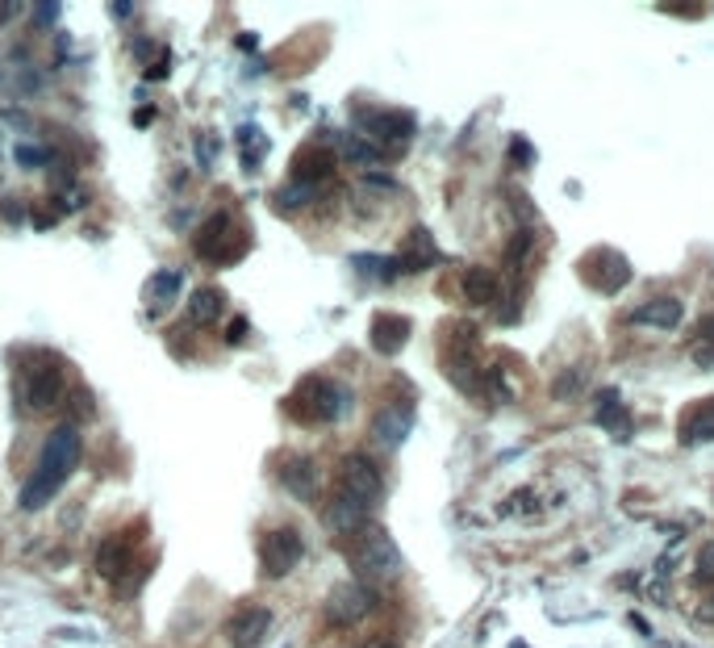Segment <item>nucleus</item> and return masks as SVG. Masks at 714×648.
Instances as JSON below:
<instances>
[{"label":"nucleus","instance_id":"obj_1","mask_svg":"<svg viewBox=\"0 0 714 648\" xmlns=\"http://www.w3.org/2000/svg\"><path fill=\"white\" fill-rule=\"evenodd\" d=\"M351 406V393L330 381V377H305L289 398H284V414H289L293 423H305V427H322V423H339Z\"/></svg>","mask_w":714,"mask_h":648},{"label":"nucleus","instance_id":"obj_2","mask_svg":"<svg viewBox=\"0 0 714 648\" xmlns=\"http://www.w3.org/2000/svg\"><path fill=\"white\" fill-rule=\"evenodd\" d=\"M347 561L364 582H389V577L401 573V552L389 531H380V527H364L360 536H351Z\"/></svg>","mask_w":714,"mask_h":648},{"label":"nucleus","instance_id":"obj_3","mask_svg":"<svg viewBox=\"0 0 714 648\" xmlns=\"http://www.w3.org/2000/svg\"><path fill=\"white\" fill-rule=\"evenodd\" d=\"M243 239H238V222L230 210H218V214H209L201 226H197V235H193V251H197V260L205 264H230L243 256V247H238Z\"/></svg>","mask_w":714,"mask_h":648},{"label":"nucleus","instance_id":"obj_4","mask_svg":"<svg viewBox=\"0 0 714 648\" xmlns=\"http://www.w3.org/2000/svg\"><path fill=\"white\" fill-rule=\"evenodd\" d=\"M80 456H84L80 431H76V427H55L51 435H46L42 452H38V469H34V473H42V477H51L55 485H63L67 473H76Z\"/></svg>","mask_w":714,"mask_h":648},{"label":"nucleus","instance_id":"obj_5","mask_svg":"<svg viewBox=\"0 0 714 648\" xmlns=\"http://www.w3.org/2000/svg\"><path fill=\"white\" fill-rule=\"evenodd\" d=\"M355 126H360L376 147H401L414 138V118L406 109H364V113H355Z\"/></svg>","mask_w":714,"mask_h":648},{"label":"nucleus","instance_id":"obj_6","mask_svg":"<svg viewBox=\"0 0 714 648\" xmlns=\"http://www.w3.org/2000/svg\"><path fill=\"white\" fill-rule=\"evenodd\" d=\"M301 557H305V540L293 527H276L264 536V544H259V561H264L268 577H289L301 565Z\"/></svg>","mask_w":714,"mask_h":648},{"label":"nucleus","instance_id":"obj_7","mask_svg":"<svg viewBox=\"0 0 714 648\" xmlns=\"http://www.w3.org/2000/svg\"><path fill=\"white\" fill-rule=\"evenodd\" d=\"M585 281L598 289V293H618L627 281H631V264L627 256H618L614 247H598V251H589V256L577 264Z\"/></svg>","mask_w":714,"mask_h":648},{"label":"nucleus","instance_id":"obj_8","mask_svg":"<svg viewBox=\"0 0 714 648\" xmlns=\"http://www.w3.org/2000/svg\"><path fill=\"white\" fill-rule=\"evenodd\" d=\"M380 490H385V485H380V469L372 465L364 452L343 456V465H339V494L355 498L360 506H372L380 498Z\"/></svg>","mask_w":714,"mask_h":648},{"label":"nucleus","instance_id":"obj_9","mask_svg":"<svg viewBox=\"0 0 714 648\" xmlns=\"http://www.w3.org/2000/svg\"><path fill=\"white\" fill-rule=\"evenodd\" d=\"M372 607H376V594L364 582H343L326 598V619L347 628V623H360L364 615H372Z\"/></svg>","mask_w":714,"mask_h":648},{"label":"nucleus","instance_id":"obj_10","mask_svg":"<svg viewBox=\"0 0 714 648\" xmlns=\"http://www.w3.org/2000/svg\"><path fill=\"white\" fill-rule=\"evenodd\" d=\"M63 385H67L63 364L59 360H38L30 368V377H26V402L34 410H51L63 398Z\"/></svg>","mask_w":714,"mask_h":648},{"label":"nucleus","instance_id":"obj_11","mask_svg":"<svg viewBox=\"0 0 714 648\" xmlns=\"http://www.w3.org/2000/svg\"><path fill=\"white\" fill-rule=\"evenodd\" d=\"M268 632H272V611L259 607V603L238 607V611L230 615V623H226V636H230L234 648H255Z\"/></svg>","mask_w":714,"mask_h":648},{"label":"nucleus","instance_id":"obj_12","mask_svg":"<svg viewBox=\"0 0 714 648\" xmlns=\"http://www.w3.org/2000/svg\"><path fill=\"white\" fill-rule=\"evenodd\" d=\"M330 176H335V151H330V147L309 143V147L297 151V159H293V184H301V189H318V184H326Z\"/></svg>","mask_w":714,"mask_h":648},{"label":"nucleus","instance_id":"obj_13","mask_svg":"<svg viewBox=\"0 0 714 648\" xmlns=\"http://www.w3.org/2000/svg\"><path fill=\"white\" fill-rule=\"evenodd\" d=\"M280 481H284V490L301 502H314L318 490H322V473L309 456H284L280 460Z\"/></svg>","mask_w":714,"mask_h":648},{"label":"nucleus","instance_id":"obj_14","mask_svg":"<svg viewBox=\"0 0 714 648\" xmlns=\"http://www.w3.org/2000/svg\"><path fill=\"white\" fill-rule=\"evenodd\" d=\"M414 427V410L410 406H380L376 419H372V439L380 448H401L406 435Z\"/></svg>","mask_w":714,"mask_h":648},{"label":"nucleus","instance_id":"obj_15","mask_svg":"<svg viewBox=\"0 0 714 648\" xmlns=\"http://www.w3.org/2000/svg\"><path fill=\"white\" fill-rule=\"evenodd\" d=\"M410 318L406 314H376L372 318V347L380 356H393V352H401V347H406V339H410Z\"/></svg>","mask_w":714,"mask_h":648},{"label":"nucleus","instance_id":"obj_16","mask_svg":"<svg viewBox=\"0 0 714 648\" xmlns=\"http://www.w3.org/2000/svg\"><path fill=\"white\" fill-rule=\"evenodd\" d=\"M326 527L335 531V536H360V531L368 527V506H360L355 498H347V494H339L335 502L326 506Z\"/></svg>","mask_w":714,"mask_h":648},{"label":"nucleus","instance_id":"obj_17","mask_svg":"<svg viewBox=\"0 0 714 648\" xmlns=\"http://www.w3.org/2000/svg\"><path fill=\"white\" fill-rule=\"evenodd\" d=\"M439 260V247L431 239V230H410L406 243H401V256H397V268L401 272H422V268H431Z\"/></svg>","mask_w":714,"mask_h":648},{"label":"nucleus","instance_id":"obj_18","mask_svg":"<svg viewBox=\"0 0 714 648\" xmlns=\"http://www.w3.org/2000/svg\"><path fill=\"white\" fill-rule=\"evenodd\" d=\"M130 561H134V536H130V531L101 540V548H97V569H101L105 577H122V573L130 569Z\"/></svg>","mask_w":714,"mask_h":648},{"label":"nucleus","instance_id":"obj_19","mask_svg":"<svg viewBox=\"0 0 714 648\" xmlns=\"http://www.w3.org/2000/svg\"><path fill=\"white\" fill-rule=\"evenodd\" d=\"M681 314H685V306L677 302V297H652V302H644L635 314H631V322H639V327H660V331H673L677 322H681Z\"/></svg>","mask_w":714,"mask_h":648},{"label":"nucleus","instance_id":"obj_20","mask_svg":"<svg viewBox=\"0 0 714 648\" xmlns=\"http://www.w3.org/2000/svg\"><path fill=\"white\" fill-rule=\"evenodd\" d=\"M464 297L472 306H489V302H497V272H489V268H468L464 272Z\"/></svg>","mask_w":714,"mask_h":648},{"label":"nucleus","instance_id":"obj_21","mask_svg":"<svg viewBox=\"0 0 714 648\" xmlns=\"http://www.w3.org/2000/svg\"><path fill=\"white\" fill-rule=\"evenodd\" d=\"M188 310H193V322L209 327V322H218L226 314V293L222 289H197L193 302H188Z\"/></svg>","mask_w":714,"mask_h":648},{"label":"nucleus","instance_id":"obj_22","mask_svg":"<svg viewBox=\"0 0 714 648\" xmlns=\"http://www.w3.org/2000/svg\"><path fill=\"white\" fill-rule=\"evenodd\" d=\"M59 494V485L51 481V477H42V473H30V481L21 485V498H17V506L21 511H42L46 502H51Z\"/></svg>","mask_w":714,"mask_h":648},{"label":"nucleus","instance_id":"obj_23","mask_svg":"<svg viewBox=\"0 0 714 648\" xmlns=\"http://www.w3.org/2000/svg\"><path fill=\"white\" fill-rule=\"evenodd\" d=\"M614 402H618V393L606 389L602 398H598V423H602L610 435H623V439H627V435H631V419H627V410L614 406Z\"/></svg>","mask_w":714,"mask_h":648},{"label":"nucleus","instance_id":"obj_24","mask_svg":"<svg viewBox=\"0 0 714 648\" xmlns=\"http://www.w3.org/2000/svg\"><path fill=\"white\" fill-rule=\"evenodd\" d=\"M681 439H685V444H706V439H714V406L698 410L694 419L681 427Z\"/></svg>","mask_w":714,"mask_h":648},{"label":"nucleus","instance_id":"obj_25","mask_svg":"<svg viewBox=\"0 0 714 648\" xmlns=\"http://www.w3.org/2000/svg\"><path fill=\"white\" fill-rule=\"evenodd\" d=\"M694 360H698L702 368L714 364V314L702 318V327H698V335H694Z\"/></svg>","mask_w":714,"mask_h":648},{"label":"nucleus","instance_id":"obj_26","mask_svg":"<svg viewBox=\"0 0 714 648\" xmlns=\"http://www.w3.org/2000/svg\"><path fill=\"white\" fill-rule=\"evenodd\" d=\"M180 281H184V276L180 272H159L155 276V297H159V302H176V293H180Z\"/></svg>","mask_w":714,"mask_h":648},{"label":"nucleus","instance_id":"obj_27","mask_svg":"<svg viewBox=\"0 0 714 648\" xmlns=\"http://www.w3.org/2000/svg\"><path fill=\"white\" fill-rule=\"evenodd\" d=\"M17 159H21L26 168H38V164H46V159H51V151L34 147V143H21V147H17Z\"/></svg>","mask_w":714,"mask_h":648},{"label":"nucleus","instance_id":"obj_28","mask_svg":"<svg viewBox=\"0 0 714 648\" xmlns=\"http://www.w3.org/2000/svg\"><path fill=\"white\" fill-rule=\"evenodd\" d=\"M527 256H531V230H518L510 239V264H522Z\"/></svg>","mask_w":714,"mask_h":648},{"label":"nucleus","instance_id":"obj_29","mask_svg":"<svg viewBox=\"0 0 714 648\" xmlns=\"http://www.w3.org/2000/svg\"><path fill=\"white\" fill-rule=\"evenodd\" d=\"M710 577H714V544H706L702 548V557H698V569H694V582H710Z\"/></svg>","mask_w":714,"mask_h":648},{"label":"nucleus","instance_id":"obj_30","mask_svg":"<svg viewBox=\"0 0 714 648\" xmlns=\"http://www.w3.org/2000/svg\"><path fill=\"white\" fill-rule=\"evenodd\" d=\"M577 389H581V373H564V377H560V385H552L556 398H573Z\"/></svg>","mask_w":714,"mask_h":648},{"label":"nucleus","instance_id":"obj_31","mask_svg":"<svg viewBox=\"0 0 714 648\" xmlns=\"http://www.w3.org/2000/svg\"><path fill=\"white\" fill-rule=\"evenodd\" d=\"M360 648H401L397 640H389V636H376V640H364Z\"/></svg>","mask_w":714,"mask_h":648},{"label":"nucleus","instance_id":"obj_32","mask_svg":"<svg viewBox=\"0 0 714 648\" xmlns=\"http://www.w3.org/2000/svg\"><path fill=\"white\" fill-rule=\"evenodd\" d=\"M514 159H522V164L531 159V151H527V143H522V138H514Z\"/></svg>","mask_w":714,"mask_h":648},{"label":"nucleus","instance_id":"obj_33","mask_svg":"<svg viewBox=\"0 0 714 648\" xmlns=\"http://www.w3.org/2000/svg\"><path fill=\"white\" fill-rule=\"evenodd\" d=\"M698 615H702V619H706V623H714V598H706V603H702V607H698Z\"/></svg>","mask_w":714,"mask_h":648},{"label":"nucleus","instance_id":"obj_34","mask_svg":"<svg viewBox=\"0 0 714 648\" xmlns=\"http://www.w3.org/2000/svg\"><path fill=\"white\" fill-rule=\"evenodd\" d=\"M55 13H59V5H38V17H42V21H55Z\"/></svg>","mask_w":714,"mask_h":648}]
</instances>
